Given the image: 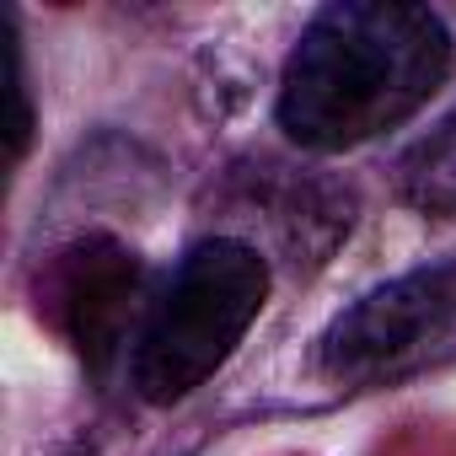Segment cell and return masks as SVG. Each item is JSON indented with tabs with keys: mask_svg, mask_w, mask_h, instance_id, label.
Here are the masks:
<instances>
[{
	"mask_svg": "<svg viewBox=\"0 0 456 456\" xmlns=\"http://www.w3.org/2000/svg\"><path fill=\"white\" fill-rule=\"evenodd\" d=\"M264 301H269V264L258 248L237 237L193 242L167 274L134 338V360H129L134 392L156 408H172L188 392H199L237 354Z\"/></svg>",
	"mask_w": 456,
	"mask_h": 456,
	"instance_id": "cell-2",
	"label": "cell"
},
{
	"mask_svg": "<svg viewBox=\"0 0 456 456\" xmlns=\"http://www.w3.org/2000/svg\"><path fill=\"white\" fill-rule=\"evenodd\" d=\"M451 360H456V258L408 269L365 290L317 338V365L338 387H392Z\"/></svg>",
	"mask_w": 456,
	"mask_h": 456,
	"instance_id": "cell-3",
	"label": "cell"
},
{
	"mask_svg": "<svg viewBox=\"0 0 456 456\" xmlns=\"http://www.w3.org/2000/svg\"><path fill=\"white\" fill-rule=\"evenodd\" d=\"M397 193L419 215H435V220L456 215V108L445 118H435L397 156Z\"/></svg>",
	"mask_w": 456,
	"mask_h": 456,
	"instance_id": "cell-4",
	"label": "cell"
},
{
	"mask_svg": "<svg viewBox=\"0 0 456 456\" xmlns=\"http://www.w3.org/2000/svg\"><path fill=\"white\" fill-rule=\"evenodd\" d=\"M451 76V28L413 0H338L322 6L285 70L280 129L317 156L354 151L413 118Z\"/></svg>",
	"mask_w": 456,
	"mask_h": 456,
	"instance_id": "cell-1",
	"label": "cell"
},
{
	"mask_svg": "<svg viewBox=\"0 0 456 456\" xmlns=\"http://www.w3.org/2000/svg\"><path fill=\"white\" fill-rule=\"evenodd\" d=\"M0 44H6V92H12V161H22L28 129H33V108H28V86H22V49H17L12 17H6V28H0Z\"/></svg>",
	"mask_w": 456,
	"mask_h": 456,
	"instance_id": "cell-5",
	"label": "cell"
}]
</instances>
